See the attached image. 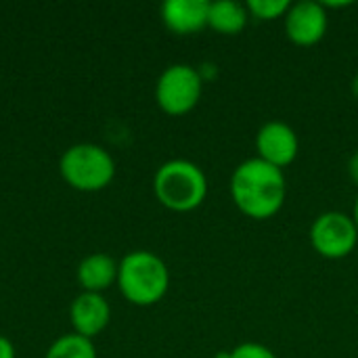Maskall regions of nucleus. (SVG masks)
<instances>
[{
  "mask_svg": "<svg viewBox=\"0 0 358 358\" xmlns=\"http://www.w3.org/2000/svg\"><path fill=\"white\" fill-rule=\"evenodd\" d=\"M231 199L252 220L275 218L287 199L285 172L260 157H250L231 174Z\"/></svg>",
  "mask_w": 358,
  "mask_h": 358,
  "instance_id": "obj_1",
  "label": "nucleus"
},
{
  "mask_svg": "<svg viewBox=\"0 0 358 358\" xmlns=\"http://www.w3.org/2000/svg\"><path fill=\"white\" fill-rule=\"evenodd\" d=\"M117 287L130 304L153 306L168 294L170 271L157 254L136 250L120 260Z\"/></svg>",
  "mask_w": 358,
  "mask_h": 358,
  "instance_id": "obj_2",
  "label": "nucleus"
},
{
  "mask_svg": "<svg viewBox=\"0 0 358 358\" xmlns=\"http://www.w3.org/2000/svg\"><path fill=\"white\" fill-rule=\"evenodd\" d=\"M210 185L206 172L189 159H170L153 176L157 201L172 212H193L208 197Z\"/></svg>",
  "mask_w": 358,
  "mask_h": 358,
  "instance_id": "obj_3",
  "label": "nucleus"
},
{
  "mask_svg": "<svg viewBox=\"0 0 358 358\" xmlns=\"http://www.w3.org/2000/svg\"><path fill=\"white\" fill-rule=\"evenodd\" d=\"M59 172L69 187L94 193L111 185L115 176V162L101 145L78 143L61 155Z\"/></svg>",
  "mask_w": 358,
  "mask_h": 358,
  "instance_id": "obj_4",
  "label": "nucleus"
},
{
  "mask_svg": "<svg viewBox=\"0 0 358 358\" xmlns=\"http://www.w3.org/2000/svg\"><path fill=\"white\" fill-rule=\"evenodd\" d=\"M203 94V76L187 63L166 67L155 84V101L159 109L172 117L191 113Z\"/></svg>",
  "mask_w": 358,
  "mask_h": 358,
  "instance_id": "obj_5",
  "label": "nucleus"
},
{
  "mask_svg": "<svg viewBox=\"0 0 358 358\" xmlns=\"http://www.w3.org/2000/svg\"><path fill=\"white\" fill-rule=\"evenodd\" d=\"M310 245L321 258H348L358 245V229L352 216L338 210L319 214L310 227Z\"/></svg>",
  "mask_w": 358,
  "mask_h": 358,
  "instance_id": "obj_6",
  "label": "nucleus"
},
{
  "mask_svg": "<svg viewBox=\"0 0 358 358\" xmlns=\"http://www.w3.org/2000/svg\"><path fill=\"white\" fill-rule=\"evenodd\" d=\"M285 36L296 46H315L319 44L329 27V15L323 2L302 0L289 6L287 15L283 17Z\"/></svg>",
  "mask_w": 358,
  "mask_h": 358,
  "instance_id": "obj_7",
  "label": "nucleus"
},
{
  "mask_svg": "<svg viewBox=\"0 0 358 358\" xmlns=\"http://www.w3.org/2000/svg\"><path fill=\"white\" fill-rule=\"evenodd\" d=\"M256 157H260L262 162L285 170L296 162L300 153V141L289 124L273 120L260 126L256 134Z\"/></svg>",
  "mask_w": 358,
  "mask_h": 358,
  "instance_id": "obj_8",
  "label": "nucleus"
},
{
  "mask_svg": "<svg viewBox=\"0 0 358 358\" xmlns=\"http://www.w3.org/2000/svg\"><path fill=\"white\" fill-rule=\"evenodd\" d=\"M69 317H71V325H73V334L92 340L94 336H99L111 319V308L107 304V300L103 298V294H90V292H82L69 308Z\"/></svg>",
  "mask_w": 358,
  "mask_h": 358,
  "instance_id": "obj_9",
  "label": "nucleus"
},
{
  "mask_svg": "<svg viewBox=\"0 0 358 358\" xmlns=\"http://www.w3.org/2000/svg\"><path fill=\"white\" fill-rule=\"evenodd\" d=\"M208 0H166L162 4L164 25L178 36H191L208 27Z\"/></svg>",
  "mask_w": 358,
  "mask_h": 358,
  "instance_id": "obj_10",
  "label": "nucleus"
},
{
  "mask_svg": "<svg viewBox=\"0 0 358 358\" xmlns=\"http://www.w3.org/2000/svg\"><path fill=\"white\" fill-rule=\"evenodd\" d=\"M117 268L120 262H115L109 254H90L78 266V283L84 292L103 294L113 283H117Z\"/></svg>",
  "mask_w": 358,
  "mask_h": 358,
  "instance_id": "obj_11",
  "label": "nucleus"
},
{
  "mask_svg": "<svg viewBox=\"0 0 358 358\" xmlns=\"http://www.w3.org/2000/svg\"><path fill=\"white\" fill-rule=\"evenodd\" d=\"M248 6L235 0H216L210 2L208 10V27H212L218 34L224 36H237L241 34L250 23Z\"/></svg>",
  "mask_w": 358,
  "mask_h": 358,
  "instance_id": "obj_12",
  "label": "nucleus"
},
{
  "mask_svg": "<svg viewBox=\"0 0 358 358\" xmlns=\"http://www.w3.org/2000/svg\"><path fill=\"white\" fill-rule=\"evenodd\" d=\"M44 358H96V348L92 340L78 334H67L52 342Z\"/></svg>",
  "mask_w": 358,
  "mask_h": 358,
  "instance_id": "obj_13",
  "label": "nucleus"
},
{
  "mask_svg": "<svg viewBox=\"0 0 358 358\" xmlns=\"http://www.w3.org/2000/svg\"><path fill=\"white\" fill-rule=\"evenodd\" d=\"M245 6H248V13L252 19L277 21L287 15L292 2H287V0H250V2H245Z\"/></svg>",
  "mask_w": 358,
  "mask_h": 358,
  "instance_id": "obj_14",
  "label": "nucleus"
},
{
  "mask_svg": "<svg viewBox=\"0 0 358 358\" xmlns=\"http://www.w3.org/2000/svg\"><path fill=\"white\" fill-rule=\"evenodd\" d=\"M231 358H277V355L258 342H243L231 350Z\"/></svg>",
  "mask_w": 358,
  "mask_h": 358,
  "instance_id": "obj_15",
  "label": "nucleus"
},
{
  "mask_svg": "<svg viewBox=\"0 0 358 358\" xmlns=\"http://www.w3.org/2000/svg\"><path fill=\"white\" fill-rule=\"evenodd\" d=\"M0 358H15V346L4 336H0Z\"/></svg>",
  "mask_w": 358,
  "mask_h": 358,
  "instance_id": "obj_16",
  "label": "nucleus"
},
{
  "mask_svg": "<svg viewBox=\"0 0 358 358\" xmlns=\"http://www.w3.org/2000/svg\"><path fill=\"white\" fill-rule=\"evenodd\" d=\"M348 176H350V180L357 185L358 189V151L352 153V157L348 159Z\"/></svg>",
  "mask_w": 358,
  "mask_h": 358,
  "instance_id": "obj_17",
  "label": "nucleus"
},
{
  "mask_svg": "<svg viewBox=\"0 0 358 358\" xmlns=\"http://www.w3.org/2000/svg\"><path fill=\"white\" fill-rule=\"evenodd\" d=\"M350 90H352V96L358 101V71L355 73V78H352V82H350Z\"/></svg>",
  "mask_w": 358,
  "mask_h": 358,
  "instance_id": "obj_18",
  "label": "nucleus"
},
{
  "mask_svg": "<svg viewBox=\"0 0 358 358\" xmlns=\"http://www.w3.org/2000/svg\"><path fill=\"white\" fill-rule=\"evenodd\" d=\"M352 220H355V224H357V229H358V195H357V199H355V208H352Z\"/></svg>",
  "mask_w": 358,
  "mask_h": 358,
  "instance_id": "obj_19",
  "label": "nucleus"
},
{
  "mask_svg": "<svg viewBox=\"0 0 358 358\" xmlns=\"http://www.w3.org/2000/svg\"><path fill=\"white\" fill-rule=\"evenodd\" d=\"M214 358H231V350L229 352H218Z\"/></svg>",
  "mask_w": 358,
  "mask_h": 358,
  "instance_id": "obj_20",
  "label": "nucleus"
}]
</instances>
